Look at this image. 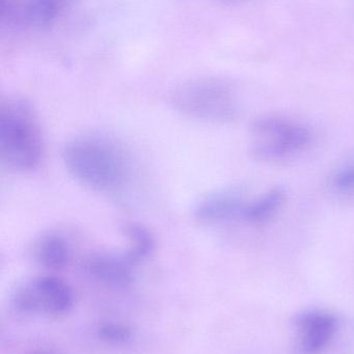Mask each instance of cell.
I'll use <instances>...</instances> for the list:
<instances>
[{
	"mask_svg": "<svg viewBox=\"0 0 354 354\" xmlns=\"http://www.w3.org/2000/svg\"><path fill=\"white\" fill-rule=\"evenodd\" d=\"M31 248L35 261L48 270H62L72 257V245L68 237L60 231L42 233L35 239Z\"/></svg>",
	"mask_w": 354,
	"mask_h": 354,
	"instance_id": "cell-10",
	"label": "cell"
},
{
	"mask_svg": "<svg viewBox=\"0 0 354 354\" xmlns=\"http://www.w3.org/2000/svg\"><path fill=\"white\" fill-rule=\"evenodd\" d=\"M12 304L20 313L60 316L72 310L74 295L62 279L53 276L35 277L15 289Z\"/></svg>",
	"mask_w": 354,
	"mask_h": 354,
	"instance_id": "cell-5",
	"label": "cell"
},
{
	"mask_svg": "<svg viewBox=\"0 0 354 354\" xmlns=\"http://www.w3.org/2000/svg\"><path fill=\"white\" fill-rule=\"evenodd\" d=\"M249 135L251 155L263 162L278 161L299 153L312 139L311 131L305 124L274 114L255 118Z\"/></svg>",
	"mask_w": 354,
	"mask_h": 354,
	"instance_id": "cell-4",
	"label": "cell"
},
{
	"mask_svg": "<svg viewBox=\"0 0 354 354\" xmlns=\"http://www.w3.org/2000/svg\"><path fill=\"white\" fill-rule=\"evenodd\" d=\"M218 1L222 2V3L233 4L240 3V2H245L247 1V0H218Z\"/></svg>",
	"mask_w": 354,
	"mask_h": 354,
	"instance_id": "cell-15",
	"label": "cell"
},
{
	"mask_svg": "<svg viewBox=\"0 0 354 354\" xmlns=\"http://www.w3.org/2000/svg\"><path fill=\"white\" fill-rule=\"evenodd\" d=\"M44 142L33 106L18 97L2 100L0 106V159L12 172L26 174L39 167Z\"/></svg>",
	"mask_w": 354,
	"mask_h": 354,
	"instance_id": "cell-2",
	"label": "cell"
},
{
	"mask_svg": "<svg viewBox=\"0 0 354 354\" xmlns=\"http://www.w3.org/2000/svg\"><path fill=\"white\" fill-rule=\"evenodd\" d=\"M62 162L78 183L100 193H118L131 176L130 162L124 149L99 135L71 139L62 149Z\"/></svg>",
	"mask_w": 354,
	"mask_h": 354,
	"instance_id": "cell-1",
	"label": "cell"
},
{
	"mask_svg": "<svg viewBox=\"0 0 354 354\" xmlns=\"http://www.w3.org/2000/svg\"><path fill=\"white\" fill-rule=\"evenodd\" d=\"M98 337L104 342L110 344H124L132 339L133 330L131 326L118 322H108L98 328Z\"/></svg>",
	"mask_w": 354,
	"mask_h": 354,
	"instance_id": "cell-13",
	"label": "cell"
},
{
	"mask_svg": "<svg viewBox=\"0 0 354 354\" xmlns=\"http://www.w3.org/2000/svg\"><path fill=\"white\" fill-rule=\"evenodd\" d=\"M332 185L340 193L354 192V165L347 166L336 172L332 178Z\"/></svg>",
	"mask_w": 354,
	"mask_h": 354,
	"instance_id": "cell-14",
	"label": "cell"
},
{
	"mask_svg": "<svg viewBox=\"0 0 354 354\" xmlns=\"http://www.w3.org/2000/svg\"><path fill=\"white\" fill-rule=\"evenodd\" d=\"M170 102L179 113L203 122H230L240 112L236 87L220 77L186 81L175 89Z\"/></svg>",
	"mask_w": 354,
	"mask_h": 354,
	"instance_id": "cell-3",
	"label": "cell"
},
{
	"mask_svg": "<svg viewBox=\"0 0 354 354\" xmlns=\"http://www.w3.org/2000/svg\"><path fill=\"white\" fill-rule=\"evenodd\" d=\"M71 0H1V21L47 29L57 20Z\"/></svg>",
	"mask_w": 354,
	"mask_h": 354,
	"instance_id": "cell-7",
	"label": "cell"
},
{
	"mask_svg": "<svg viewBox=\"0 0 354 354\" xmlns=\"http://www.w3.org/2000/svg\"><path fill=\"white\" fill-rule=\"evenodd\" d=\"M247 203L238 189H220L206 196L197 204L195 216L204 224H220L241 218Z\"/></svg>",
	"mask_w": 354,
	"mask_h": 354,
	"instance_id": "cell-9",
	"label": "cell"
},
{
	"mask_svg": "<svg viewBox=\"0 0 354 354\" xmlns=\"http://www.w3.org/2000/svg\"><path fill=\"white\" fill-rule=\"evenodd\" d=\"M285 199L286 191L284 187H272L258 199L247 202L241 218L251 224H263L280 210Z\"/></svg>",
	"mask_w": 354,
	"mask_h": 354,
	"instance_id": "cell-11",
	"label": "cell"
},
{
	"mask_svg": "<svg viewBox=\"0 0 354 354\" xmlns=\"http://www.w3.org/2000/svg\"><path fill=\"white\" fill-rule=\"evenodd\" d=\"M294 354H322L334 340L338 318L324 309H306L293 316Z\"/></svg>",
	"mask_w": 354,
	"mask_h": 354,
	"instance_id": "cell-6",
	"label": "cell"
},
{
	"mask_svg": "<svg viewBox=\"0 0 354 354\" xmlns=\"http://www.w3.org/2000/svg\"><path fill=\"white\" fill-rule=\"evenodd\" d=\"M124 235L128 241L126 253L135 264L150 257L155 250V239L145 227L139 224L125 226Z\"/></svg>",
	"mask_w": 354,
	"mask_h": 354,
	"instance_id": "cell-12",
	"label": "cell"
},
{
	"mask_svg": "<svg viewBox=\"0 0 354 354\" xmlns=\"http://www.w3.org/2000/svg\"><path fill=\"white\" fill-rule=\"evenodd\" d=\"M126 251L98 253L87 261V270L98 282L114 288H127L134 280V266Z\"/></svg>",
	"mask_w": 354,
	"mask_h": 354,
	"instance_id": "cell-8",
	"label": "cell"
}]
</instances>
